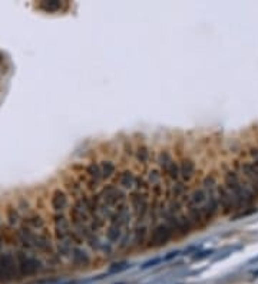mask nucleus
Masks as SVG:
<instances>
[{"instance_id": "nucleus-1", "label": "nucleus", "mask_w": 258, "mask_h": 284, "mask_svg": "<svg viewBox=\"0 0 258 284\" xmlns=\"http://www.w3.org/2000/svg\"><path fill=\"white\" fill-rule=\"evenodd\" d=\"M19 279H20V273H19L16 256L10 253H1L0 254V282L10 283Z\"/></svg>"}, {"instance_id": "nucleus-14", "label": "nucleus", "mask_w": 258, "mask_h": 284, "mask_svg": "<svg viewBox=\"0 0 258 284\" xmlns=\"http://www.w3.org/2000/svg\"><path fill=\"white\" fill-rule=\"evenodd\" d=\"M7 221H9V226L13 227V228L20 224L22 218H20V215H19L16 208H9L7 209Z\"/></svg>"}, {"instance_id": "nucleus-6", "label": "nucleus", "mask_w": 258, "mask_h": 284, "mask_svg": "<svg viewBox=\"0 0 258 284\" xmlns=\"http://www.w3.org/2000/svg\"><path fill=\"white\" fill-rule=\"evenodd\" d=\"M136 178H138V175H135L130 170H124V171H121V172H118V175H116V184L115 185H118L121 189H124L125 192L127 191H132L133 188H135V184H136Z\"/></svg>"}, {"instance_id": "nucleus-9", "label": "nucleus", "mask_w": 258, "mask_h": 284, "mask_svg": "<svg viewBox=\"0 0 258 284\" xmlns=\"http://www.w3.org/2000/svg\"><path fill=\"white\" fill-rule=\"evenodd\" d=\"M71 260L72 263L76 265V267H86L89 265L91 263V258L88 256V253L82 248V246H76L74 250H72V254H71Z\"/></svg>"}, {"instance_id": "nucleus-8", "label": "nucleus", "mask_w": 258, "mask_h": 284, "mask_svg": "<svg viewBox=\"0 0 258 284\" xmlns=\"http://www.w3.org/2000/svg\"><path fill=\"white\" fill-rule=\"evenodd\" d=\"M25 227L33 232H48L46 221L39 215V214H30L25 217Z\"/></svg>"}, {"instance_id": "nucleus-3", "label": "nucleus", "mask_w": 258, "mask_h": 284, "mask_svg": "<svg viewBox=\"0 0 258 284\" xmlns=\"http://www.w3.org/2000/svg\"><path fill=\"white\" fill-rule=\"evenodd\" d=\"M171 240H174V234L171 231V228L164 221H161L149 230L147 246L149 248H158V247L166 246Z\"/></svg>"}, {"instance_id": "nucleus-2", "label": "nucleus", "mask_w": 258, "mask_h": 284, "mask_svg": "<svg viewBox=\"0 0 258 284\" xmlns=\"http://www.w3.org/2000/svg\"><path fill=\"white\" fill-rule=\"evenodd\" d=\"M16 260H18V267H19L20 277H32V276H36L37 273H40L43 270L42 260L37 258L36 256L19 251L16 254Z\"/></svg>"}, {"instance_id": "nucleus-4", "label": "nucleus", "mask_w": 258, "mask_h": 284, "mask_svg": "<svg viewBox=\"0 0 258 284\" xmlns=\"http://www.w3.org/2000/svg\"><path fill=\"white\" fill-rule=\"evenodd\" d=\"M217 198H218V206H220V212L222 215H231L237 212L235 201L230 194V191L225 188L224 184H218L217 187Z\"/></svg>"}, {"instance_id": "nucleus-13", "label": "nucleus", "mask_w": 258, "mask_h": 284, "mask_svg": "<svg viewBox=\"0 0 258 284\" xmlns=\"http://www.w3.org/2000/svg\"><path fill=\"white\" fill-rule=\"evenodd\" d=\"M66 4L63 1H57V0H49V1H42L39 3V7L48 13H55V12H60Z\"/></svg>"}, {"instance_id": "nucleus-10", "label": "nucleus", "mask_w": 258, "mask_h": 284, "mask_svg": "<svg viewBox=\"0 0 258 284\" xmlns=\"http://www.w3.org/2000/svg\"><path fill=\"white\" fill-rule=\"evenodd\" d=\"M99 165H101V172H102L103 181H112L113 178H116L118 168H116L115 162H112L109 159H102L99 162Z\"/></svg>"}, {"instance_id": "nucleus-11", "label": "nucleus", "mask_w": 258, "mask_h": 284, "mask_svg": "<svg viewBox=\"0 0 258 284\" xmlns=\"http://www.w3.org/2000/svg\"><path fill=\"white\" fill-rule=\"evenodd\" d=\"M175 161V158L171 155L169 151H161L159 155H158V158H156V162H158V170L161 171V174H162V177L166 174V171H168V168L171 167V164Z\"/></svg>"}, {"instance_id": "nucleus-5", "label": "nucleus", "mask_w": 258, "mask_h": 284, "mask_svg": "<svg viewBox=\"0 0 258 284\" xmlns=\"http://www.w3.org/2000/svg\"><path fill=\"white\" fill-rule=\"evenodd\" d=\"M71 204L72 203L69 200V195L62 188H56L52 192L51 207L53 209V214H66V211H69Z\"/></svg>"}, {"instance_id": "nucleus-12", "label": "nucleus", "mask_w": 258, "mask_h": 284, "mask_svg": "<svg viewBox=\"0 0 258 284\" xmlns=\"http://www.w3.org/2000/svg\"><path fill=\"white\" fill-rule=\"evenodd\" d=\"M135 159L138 161V164L141 165H148L149 164V159H151V151L147 145H138L135 148V152H133Z\"/></svg>"}, {"instance_id": "nucleus-15", "label": "nucleus", "mask_w": 258, "mask_h": 284, "mask_svg": "<svg viewBox=\"0 0 258 284\" xmlns=\"http://www.w3.org/2000/svg\"><path fill=\"white\" fill-rule=\"evenodd\" d=\"M3 243H4V241H3V237L0 235V251H1V248H3Z\"/></svg>"}, {"instance_id": "nucleus-7", "label": "nucleus", "mask_w": 258, "mask_h": 284, "mask_svg": "<svg viewBox=\"0 0 258 284\" xmlns=\"http://www.w3.org/2000/svg\"><path fill=\"white\" fill-rule=\"evenodd\" d=\"M195 171H197V168H195V164H194V161H192V159H189V158H182V159H181L180 177L182 182L188 184L189 181L194 178Z\"/></svg>"}]
</instances>
